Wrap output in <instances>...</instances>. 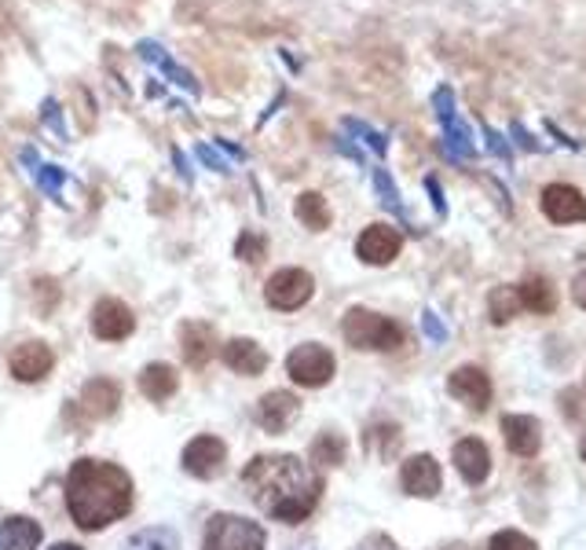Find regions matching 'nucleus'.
<instances>
[{
	"label": "nucleus",
	"instance_id": "obj_1",
	"mask_svg": "<svg viewBox=\"0 0 586 550\" xmlns=\"http://www.w3.org/2000/svg\"><path fill=\"white\" fill-rule=\"evenodd\" d=\"M242 485L265 514L286 525L305 522L322 496L319 474L297 455H257L242 469Z\"/></svg>",
	"mask_w": 586,
	"mask_h": 550
},
{
	"label": "nucleus",
	"instance_id": "obj_2",
	"mask_svg": "<svg viewBox=\"0 0 586 550\" xmlns=\"http://www.w3.org/2000/svg\"><path fill=\"white\" fill-rule=\"evenodd\" d=\"M66 506L85 533L114 525L133 510V477L114 463L77 459L66 474Z\"/></svg>",
	"mask_w": 586,
	"mask_h": 550
},
{
	"label": "nucleus",
	"instance_id": "obj_3",
	"mask_svg": "<svg viewBox=\"0 0 586 550\" xmlns=\"http://www.w3.org/2000/svg\"><path fill=\"white\" fill-rule=\"evenodd\" d=\"M341 334L352 349H374V353H392L403 345V327L396 319L378 316L370 308H349L341 319Z\"/></svg>",
	"mask_w": 586,
	"mask_h": 550
},
{
	"label": "nucleus",
	"instance_id": "obj_4",
	"mask_svg": "<svg viewBox=\"0 0 586 550\" xmlns=\"http://www.w3.org/2000/svg\"><path fill=\"white\" fill-rule=\"evenodd\" d=\"M206 550H265V528L239 514H217L206 528Z\"/></svg>",
	"mask_w": 586,
	"mask_h": 550
},
{
	"label": "nucleus",
	"instance_id": "obj_5",
	"mask_svg": "<svg viewBox=\"0 0 586 550\" xmlns=\"http://www.w3.org/2000/svg\"><path fill=\"white\" fill-rule=\"evenodd\" d=\"M312 294H316V279H312L305 268H282L265 286L268 305L279 308V313H297L301 305L312 302Z\"/></svg>",
	"mask_w": 586,
	"mask_h": 550
},
{
	"label": "nucleus",
	"instance_id": "obj_6",
	"mask_svg": "<svg viewBox=\"0 0 586 550\" xmlns=\"http://www.w3.org/2000/svg\"><path fill=\"white\" fill-rule=\"evenodd\" d=\"M286 371H290V378L297 386L319 389V386H327L330 378H333V353H330L327 345H319V342L297 345L286 356Z\"/></svg>",
	"mask_w": 586,
	"mask_h": 550
},
{
	"label": "nucleus",
	"instance_id": "obj_7",
	"mask_svg": "<svg viewBox=\"0 0 586 550\" xmlns=\"http://www.w3.org/2000/svg\"><path fill=\"white\" fill-rule=\"evenodd\" d=\"M224 463H228V448H224V440H220V437L202 433L184 448V469L191 477H198V481L217 477L220 469H224Z\"/></svg>",
	"mask_w": 586,
	"mask_h": 550
},
{
	"label": "nucleus",
	"instance_id": "obj_8",
	"mask_svg": "<svg viewBox=\"0 0 586 550\" xmlns=\"http://www.w3.org/2000/svg\"><path fill=\"white\" fill-rule=\"evenodd\" d=\"M448 393L454 400H462V404L469 407V412H488L491 404V378L480 371V367H454L448 375Z\"/></svg>",
	"mask_w": 586,
	"mask_h": 550
},
{
	"label": "nucleus",
	"instance_id": "obj_9",
	"mask_svg": "<svg viewBox=\"0 0 586 550\" xmlns=\"http://www.w3.org/2000/svg\"><path fill=\"white\" fill-rule=\"evenodd\" d=\"M136 330V316L133 308L118 297H103L96 308H93V334L103 338V342H121Z\"/></svg>",
	"mask_w": 586,
	"mask_h": 550
},
{
	"label": "nucleus",
	"instance_id": "obj_10",
	"mask_svg": "<svg viewBox=\"0 0 586 550\" xmlns=\"http://www.w3.org/2000/svg\"><path fill=\"white\" fill-rule=\"evenodd\" d=\"M400 254V232L389 224H370L363 228V235L356 239V257L367 265H392Z\"/></svg>",
	"mask_w": 586,
	"mask_h": 550
},
{
	"label": "nucleus",
	"instance_id": "obj_11",
	"mask_svg": "<svg viewBox=\"0 0 586 550\" xmlns=\"http://www.w3.org/2000/svg\"><path fill=\"white\" fill-rule=\"evenodd\" d=\"M403 492L414 499H432L440 492L443 477H440V463L432 455H411L400 469Z\"/></svg>",
	"mask_w": 586,
	"mask_h": 550
},
{
	"label": "nucleus",
	"instance_id": "obj_12",
	"mask_svg": "<svg viewBox=\"0 0 586 550\" xmlns=\"http://www.w3.org/2000/svg\"><path fill=\"white\" fill-rule=\"evenodd\" d=\"M451 459H454V469H459V474L466 477L469 485L488 481V474H491V452H488V444H484L480 437L459 440V444L451 448Z\"/></svg>",
	"mask_w": 586,
	"mask_h": 550
},
{
	"label": "nucleus",
	"instance_id": "obj_13",
	"mask_svg": "<svg viewBox=\"0 0 586 550\" xmlns=\"http://www.w3.org/2000/svg\"><path fill=\"white\" fill-rule=\"evenodd\" d=\"M542 213L553 224H575V220H586V198L572 184H550L542 192Z\"/></svg>",
	"mask_w": 586,
	"mask_h": 550
},
{
	"label": "nucleus",
	"instance_id": "obj_14",
	"mask_svg": "<svg viewBox=\"0 0 586 550\" xmlns=\"http://www.w3.org/2000/svg\"><path fill=\"white\" fill-rule=\"evenodd\" d=\"M297 415H301V400L293 393H282V389L260 396V404H257V423H260V429H268V433H282V429H290Z\"/></svg>",
	"mask_w": 586,
	"mask_h": 550
},
{
	"label": "nucleus",
	"instance_id": "obj_15",
	"mask_svg": "<svg viewBox=\"0 0 586 550\" xmlns=\"http://www.w3.org/2000/svg\"><path fill=\"white\" fill-rule=\"evenodd\" d=\"M502 437H506V448L521 459H535L542 448V429L532 415H506L502 418Z\"/></svg>",
	"mask_w": 586,
	"mask_h": 550
},
{
	"label": "nucleus",
	"instance_id": "obj_16",
	"mask_svg": "<svg viewBox=\"0 0 586 550\" xmlns=\"http://www.w3.org/2000/svg\"><path fill=\"white\" fill-rule=\"evenodd\" d=\"M52 367H56V356L45 342H26L12 353V375L19 382H40V378H48Z\"/></svg>",
	"mask_w": 586,
	"mask_h": 550
},
{
	"label": "nucleus",
	"instance_id": "obj_17",
	"mask_svg": "<svg viewBox=\"0 0 586 550\" xmlns=\"http://www.w3.org/2000/svg\"><path fill=\"white\" fill-rule=\"evenodd\" d=\"M224 364H228L235 375L257 378V375H265L268 353H265V349H260L257 342H249V338H231V342L224 345Z\"/></svg>",
	"mask_w": 586,
	"mask_h": 550
},
{
	"label": "nucleus",
	"instance_id": "obj_18",
	"mask_svg": "<svg viewBox=\"0 0 586 550\" xmlns=\"http://www.w3.org/2000/svg\"><path fill=\"white\" fill-rule=\"evenodd\" d=\"M118 404H121V389L110 378H93V382H85V389H81V407L93 418L114 415Z\"/></svg>",
	"mask_w": 586,
	"mask_h": 550
},
{
	"label": "nucleus",
	"instance_id": "obj_19",
	"mask_svg": "<svg viewBox=\"0 0 586 550\" xmlns=\"http://www.w3.org/2000/svg\"><path fill=\"white\" fill-rule=\"evenodd\" d=\"M180 349L191 367H206L213 356V327L209 323H184L180 327Z\"/></svg>",
	"mask_w": 586,
	"mask_h": 550
},
{
	"label": "nucleus",
	"instance_id": "obj_20",
	"mask_svg": "<svg viewBox=\"0 0 586 550\" xmlns=\"http://www.w3.org/2000/svg\"><path fill=\"white\" fill-rule=\"evenodd\" d=\"M180 389V375L176 367L169 364H147L144 375H139V393H144L147 400H169Z\"/></svg>",
	"mask_w": 586,
	"mask_h": 550
},
{
	"label": "nucleus",
	"instance_id": "obj_21",
	"mask_svg": "<svg viewBox=\"0 0 586 550\" xmlns=\"http://www.w3.org/2000/svg\"><path fill=\"white\" fill-rule=\"evenodd\" d=\"M40 543V525L29 517H8L0 525V550H37Z\"/></svg>",
	"mask_w": 586,
	"mask_h": 550
},
{
	"label": "nucleus",
	"instance_id": "obj_22",
	"mask_svg": "<svg viewBox=\"0 0 586 550\" xmlns=\"http://www.w3.org/2000/svg\"><path fill=\"white\" fill-rule=\"evenodd\" d=\"M517 294H521V308H528V313L550 316L553 308H558V294H553V286L542 276L524 279V283L517 286Z\"/></svg>",
	"mask_w": 586,
	"mask_h": 550
},
{
	"label": "nucleus",
	"instance_id": "obj_23",
	"mask_svg": "<svg viewBox=\"0 0 586 550\" xmlns=\"http://www.w3.org/2000/svg\"><path fill=\"white\" fill-rule=\"evenodd\" d=\"M297 220L305 228H312V232H327L330 228V206H327V198H322L319 192H305L297 198Z\"/></svg>",
	"mask_w": 586,
	"mask_h": 550
},
{
	"label": "nucleus",
	"instance_id": "obj_24",
	"mask_svg": "<svg viewBox=\"0 0 586 550\" xmlns=\"http://www.w3.org/2000/svg\"><path fill=\"white\" fill-rule=\"evenodd\" d=\"M521 313V294L517 286H495L488 294V316L495 319V323H510L513 316Z\"/></svg>",
	"mask_w": 586,
	"mask_h": 550
},
{
	"label": "nucleus",
	"instance_id": "obj_25",
	"mask_svg": "<svg viewBox=\"0 0 586 550\" xmlns=\"http://www.w3.org/2000/svg\"><path fill=\"white\" fill-rule=\"evenodd\" d=\"M312 463L319 466H341L345 463V437L341 433H319L312 444Z\"/></svg>",
	"mask_w": 586,
	"mask_h": 550
},
{
	"label": "nucleus",
	"instance_id": "obj_26",
	"mask_svg": "<svg viewBox=\"0 0 586 550\" xmlns=\"http://www.w3.org/2000/svg\"><path fill=\"white\" fill-rule=\"evenodd\" d=\"M173 533L169 528H147V533H136L125 543V550H173Z\"/></svg>",
	"mask_w": 586,
	"mask_h": 550
},
{
	"label": "nucleus",
	"instance_id": "obj_27",
	"mask_svg": "<svg viewBox=\"0 0 586 550\" xmlns=\"http://www.w3.org/2000/svg\"><path fill=\"white\" fill-rule=\"evenodd\" d=\"M374 184H378V195H381V206L392 209V213L403 217V203H400V192L392 187V176L386 169H374Z\"/></svg>",
	"mask_w": 586,
	"mask_h": 550
},
{
	"label": "nucleus",
	"instance_id": "obj_28",
	"mask_svg": "<svg viewBox=\"0 0 586 550\" xmlns=\"http://www.w3.org/2000/svg\"><path fill=\"white\" fill-rule=\"evenodd\" d=\"M488 550H539V547H535V539L517 533V528H502V533L491 539Z\"/></svg>",
	"mask_w": 586,
	"mask_h": 550
},
{
	"label": "nucleus",
	"instance_id": "obj_29",
	"mask_svg": "<svg viewBox=\"0 0 586 550\" xmlns=\"http://www.w3.org/2000/svg\"><path fill=\"white\" fill-rule=\"evenodd\" d=\"M239 257H242V261H249V265H257L260 261V257H265V239H260V235H242L239 239Z\"/></svg>",
	"mask_w": 586,
	"mask_h": 550
},
{
	"label": "nucleus",
	"instance_id": "obj_30",
	"mask_svg": "<svg viewBox=\"0 0 586 550\" xmlns=\"http://www.w3.org/2000/svg\"><path fill=\"white\" fill-rule=\"evenodd\" d=\"M422 330H426V338H429L432 345H443V342H448V327H443V323H440V316H437V313H429V308H426V313H422Z\"/></svg>",
	"mask_w": 586,
	"mask_h": 550
},
{
	"label": "nucleus",
	"instance_id": "obj_31",
	"mask_svg": "<svg viewBox=\"0 0 586 550\" xmlns=\"http://www.w3.org/2000/svg\"><path fill=\"white\" fill-rule=\"evenodd\" d=\"M349 129H352V133H359V136H363V144H370L378 155H386V151H389V139L381 136L378 129H370V125H363V122H349Z\"/></svg>",
	"mask_w": 586,
	"mask_h": 550
},
{
	"label": "nucleus",
	"instance_id": "obj_32",
	"mask_svg": "<svg viewBox=\"0 0 586 550\" xmlns=\"http://www.w3.org/2000/svg\"><path fill=\"white\" fill-rule=\"evenodd\" d=\"M432 110H437V118H440V122H448V118H454V93H451L448 85L432 93Z\"/></svg>",
	"mask_w": 586,
	"mask_h": 550
},
{
	"label": "nucleus",
	"instance_id": "obj_33",
	"mask_svg": "<svg viewBox=\"0 0 586 550\" xmlns=\"http://www.w3.org/2000/svg\"><path fill=\"white\" fill-rule=\"evenodd\" d=\"M484 139H488V151H491L495 158L510 162V147H506V139H502V133H495V129H484Z\"/></svg>",
	"mask_w": 586,
	"mask_h": 550
},
{
	"label": "nucleus",
	"instance_id": "obj_34",
	"mask_svg": "<svg viewBox=\"0 0 586 550\" xmlns=\"http://www.w3.org/2000/svg\"><path fill=\"white\" fill-rule=\"evenodd\" d=\"M513 139H517V144L524 147V151H532V155H539V151H542V144H535L528 129H524V125H517V122H513Z\"/></svg>",
	"mask_w": 586,
	"mask_h": 550
},
{
	"label": "nucleus",
	"instance_id": "obj_35",
	"mask_svg": "<svg viewBox=\"0 0 586 550\" xmlns=\"http://www.w3.org/2000/svg\"><path fill=\"white\" fill-rule=\"evenodd\" d=\"M426 192L432 195V206H437V213H440V217L448 213V203H443V192H440L437 176H426Z\"/></svg>",
	"mask_w": 586,
	"mask_h": 550
},
{
	"label": "nucleus",
	"instance_id": "obj_36",
	"mask_svg": "<svg viewBox=\"0 0 586 550\" xmlns=\"http://www.w3.org/2000/svg\"><path fill=\"white\" fill-rule=\"evenodd\" d=\"M575 302L586 308V283H579V290H575Z\"/></svg>",
	"mask_w": 586,
	"mask_h": 550
},
{
	"label": "nucleus",
	"instance_id": "obj_37",
	"mask_svg": "<svg viewBox=\"0 0 586 550\" xmlns=\"http://www.w3.org/2000/svg\"><path fill=\"white\" fill-rule=\"evenodd\" d=\"M52 550H81V547H74V543H56Z\"/></svg>",
	"mask_w": 586,
	"mask_h": 550
},
{
	"label": "nucleus",
	"instance_id": "obj_38",
	"mask_svg": "<svg viewBox=\"0 0 586 550\" xmlns=\"http://www.w3.org/2000/svg\"><path fill=\"white\" fill-rule=\"evenodd\" d=\"M579 455H583V463H586V433H583V440H579Z\"/></svg>",
	"mask_w": 586,
	"mask_h": 550
}]
</instances>
